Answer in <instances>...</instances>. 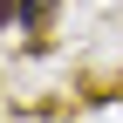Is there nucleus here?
I'll use <instances>...</instances> for the list:
<instances>
[{"instance_id":"f257e3e1","label":"nucleus","mask_w":123,"mask_h":123,"mask_svg":"<svg viewBox=\"0 0 123 123\" xmlns=\"http://www.w3.org/2000/svg\"><path fill=\"white\" fill-rule=\"evenodd\" d=\"M21 21H27V27H34V34H41V27L55 21V0H21Z\"/></svg>"},{"instance_id":"f03ea898","label":"nucleus","mask_w":123,"mask_h":123,"mask_svg":"<svg viewBox=\"0 0 123 123\" xmlns=\"http://www.w3.org/2000/svg\"><path fill=\"white\" fill-rule=\"evenodd\" d=\"M21 14V0H0V34H7V21Z\"/></svg>"}]
</instances>
